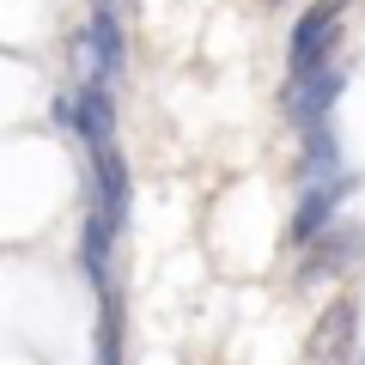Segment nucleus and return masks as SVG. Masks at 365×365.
I'll return each mask as SVG.
<instances>
[{
	"label": "nucleus",
	"instance_id": "f257e3e1",
	"mask_svg": "<svg viewBox=\"0 0 365 365\" xmlns=\"http://www.w3.org/2000/svg\"><path fill=\"white\" fill-rule=\"evenodd\" d=\"M341 13H347V0H317V6H304V19L292 25V43H287V86H299V79H311L317 67L335 61Z\"/></svg>",
	"mask_w": 365,
	"mask_h": 365
},
{
	"label": "nucleus",
	"instance_id": "f03ea898",
	"mask_svg": "<svg viewBox=\"0 0 365 365\" xmlns=\"http://www.w3.org/2000/svg\"><path fill=\"white\" fill-rule=\"evenodd\" d=\"M55 116H61V128H73L79 140H86V153L116 146V104H110L104 86H79L73 98H61V104H55Z\"/></svg>",
	"mask_w": 365,
	"mask_h": 365
},
{
	"label": "nucleus",
	"instance_id": "7ed1b4c3",
	"mask_svg": "<svg viewBox=\"0 0 365 365\" xmlns=\"http://www.w3.org/2000/svg\"><path fill=\"white\" fill-rule=\"evenodd\" d=\"M341 86H347V67H341V61H329V67H317L311 79L287 86V122H292L299 134L323 128L329 110H335V98H341Z\"/></svg>",
	"mask_w": 365,
	"mask_h": 365
},
{
	"label": "nucleus",
	"instance_id": "20e7f679",
	"mask_svg": "<svg viewBox=\"0 0 365 365\" xmlns=\"http://www.w3.org/2000/svg\"><path fill=\"white\" fill-rule=\"evenodd\" d=\"M86 189L98 195V207H104V225L110 232H128V158L116 153V146H104V153H91V170H86Z\"/></svg>",
	"mask_w": 365,
	"mask_h": 365
},
{
	"label": "nucleus",
	"instance_id": "39448f33",
	"mask_svg": "<svg viewBox=\"0 0 365 365\" xmlns=\"http://www.w3.org/2000/svg\"><path fill=\"white\" fill-rule=\"evenodd\" d=\"M359 341V299H335L311 329V365H353Z\"/></svg>",
	"mask_w": 365,
	"mask_h": 365
},
{
	"label": "nucleus",
	"instance_id": "423d86ee",
	"mask_svg": "<svg viewBox=\"0 0 365 365\" xmlns=\"http://www.w3.org/2000/svg\"><path fill=\"white\" fill-rule=\"evenodd\" d=\"M347 189H353L347 177H335V182H317V189H304L299 213H292V237H299V244H317V237H323L329 225H335V213H341V201H347Z\"/></svg>",
	"mask_w": 365,
	"mask_h": 365
},
{
	"label": "nucleus",
	"instance_id": "0eeeda50",
	"mask_svg": "<svg viewBox=\"0 0 365 365\" xmlns=\"http://www.w3.org/2000/svg\"><path fill=\"white\" fill-rule=\"evenodd\" d=\"M359 256H365V232H359V225H329V232L317 237V250H311V268H304V280L347 274Z\"/></svg>",
	"mask_w": 365,
	"mask_h": 365
},
{
	"label": "nucleus",
	"instance_id": "6e6552de",
	"mask_svg": "<svg viewBox=\"0 0 365 365\" xmlns=\"http://www.w3.org/2000/svg\"><path fill=\"white\" fill-rule=\"evenodd\" d=\"M299 177L311 182V189H317V182H335V177H341V140H335V128H329V122L304 134V165H299Z\"/></svg>",
	"mask_w": 365,
	"mask_h": 365
},
{
	"label": "nucleus",
	"instance_id": "1a4fd4ad",
	"mask_svg": "<svg viewBox=\"0 0 365 365\" xmlns=\"http://www.w3.org/2000/svg\"><path fill=\"white\" fill-rule=\"evenodd\" d=\"M98 365H122V299L104 292V329H98Z\"/></svg>",
	"mask_w": 365,
	"mask_h": 365
}]
</instances>
